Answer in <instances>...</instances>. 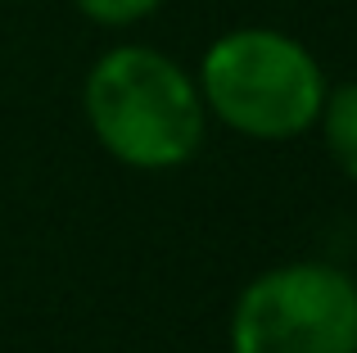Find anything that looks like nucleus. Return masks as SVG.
Instances as JSON below:
<instances>
[{"mask_svg": "<svg viewBox=\"0 0 357 353\" xmlns=\"http://www.w3.org/2000/svg\"><path fill=\"white\" fill-rule=\"evenodd\" d=\"M73 5L100 27H131L149 18L154 9H163V0H73Z\"/></svg>", "mask_w": 357, "mask_h": 353, "instance_id": "obj_5", "label": "nucleus"}, {"mask_svg": "<svg viewBox=\"0 0 357 353\" xmlns=\"http://www.w3.org/2000/svg\"><path fill=\"white\" fill-rule=\"evenodd\" d=\"M317 123H321L326 150L340 163V172L357 181V82H344V87L326 91V105L317 114Z\"/></svg>", "mask_w": 357, "mask_h": 353, "instance_id": "obj_4", "label": "nucleus"}, {"mask_svg": "<svg viewBox=\"0 0 357 353\" xmlns=\"http://www.w3.org/2000/svg\"><path fill=\"white\" fill-rule=\"evenodd\" d=\"M236 353H357V285L340 267L289 263L244 285L231 313Z\"/></svg>", "mask_w": 357, "mask_h": 353, "instance_id": "obj_3", "label": "nucleus"}, {"mask_svg": "<svg viewBox=\"0 0 357 353\" xmlns=\"http://www.w3.org/2000/svg\"><path fill=\"white\" fill-rule=\"evenodd\" d=\"M326 91L317 54L276 27L222 32L199 63L204 109L253 141H294L317 127Z\"/></svg>", "mask_w": 357, "mask_h": 353, "instance_id": "obj_2", "label": "nucleus"}, {"mask_svg": "<svg viewBox=\"0 0 357 353\" xmlns=\"http://www.w3.org/2000/svg\"><path fill=\"white\" fill-rule=\"evenodd\" d=\"M82 109L96 141L118 163L145 172L190 163L208 123L199 82L154 45H114L100 54L82 87Z\"/></svg>", "mask_w": 357, "mask_h": 353, "instance_id": "obj_1", "label": "nucleus"}]
</instances>
